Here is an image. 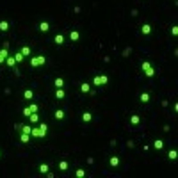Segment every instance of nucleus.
<instances>
[{
    "label": "nucleus",
    "mask_w": 178,
    "mask_h": 178,
    "mask_svg": "<svg viewBox=\"0 0 178 178\" xmlns=\"http://www.w3.org/2000/svg\"><path fill=\"white\" fill-rule=\"evenodd\" d=\"M23 98L25 100H32L34 98V91H32V89H25V91H23Z\"/></svg>",
    "instance_id": "18"
},
{
    "label": "nucleus",
    "mask_w": 178,
    "mask_h": 178,
    "mask_svg": "<svg viewBox=\"0 0 178 178\" xmlns=\"http://www.w3.org/2000/svg\"><path fill=\"white\" fill-rule=\"evenodd\" d=\"M7 30H9V21L0 20V32H7Z\"/></svg>",
    "instance_id": "12"
},
{
    "label": "nucleus",
    "mask_w": 178,
    "mask_h": 178,
    "mask_svg": "<svg viewBox=\"0 0 178 178\" xmlns=\"http://www.w3.org/2000/svg\"><path fill=\"white\" fill-rule=\"evenodd\" d=\"M14 59H16V64H18V62H23V59H25V55H23V54H21V52H16V54H14Z\"/></svg>",
    "instance_id": "27"
},
{
    "label": "nucleus",
    "mask_w": 178,
    "mask_h": 178,
    "mask_svg": "<svg viewBox=\"0 0 178 178\" xmlns=\"http://www.w3.org/2000/svg\"><path fill=\"white\" fill-rule=\"evenodd\" d=\"M80 91H82V93H89V91H91V85H89L87 82H82V84H80Z\"/></svg>",
    "instance_id": "23"
},
{
    "label": "nucleus",
    "mask_w": 178,
    "mask_h": 178,
    "mask_svg": "<svg viewBox=\"0 0 178 178\" xmlns=\"http://www.w3.org/2000/svg\"><path fill=\"white\" fill-rule=\"evenodd\" d=\"M44 62H47V57H44V55L30 57V66H32V68H37V66H44Z\"/></svg>",
    "instance_id": "2"
},
{
    "label": "nucleus",
    "mask_w": 178,
    "mask_h": 178,
    "mask_svg": "<svg viewBox=\"0 0 178 178\" xmlns=\"http://www.w3.org/2000/svg\"><path fill=\"white\" fill-rule=\"evenodd\" d=\"M0 159H2V151H0Z\"/></svg>",
    "instance_id": "35"
},
{
    "label": "nucleus",
    "mask_w": 178,
    "mask_h": 178,
    "mask_svg": "<svg viewBox=\"0 0 178 178\" xmlns=\"http://www.w3.org/2000/svg\"><path fill=\"white\" fill-rule=\"evenodd\" d=\"M109 164L112 166V167H118V166H119V157H116V155H112V157L109 159Z\"/></svg>",
    "instance_id": "16"
},
{
    "label": "nucleus",
    "mask_w": 178,
    "mask_h": 178,
    "mask_svg": "<svg viewBox=\"0 0 178 178\" xmlns=\"http://www.w3.org/2000/svg\"><path fill=\"white\" fill-rule=\"evenodd\" d=\"M54 41H55V44H64V36L62 34H55Z\"/></svg>",
    "instance_id": "24"
},
{
    "label": "nucleus",
    "mask_w": 178,
    "mask_h": 178,
    "mask_svg": "<svg viewBox=\"0 0 178 178\" xmlns=\"http://www.w3.org/2000/svg\"><path fill=\"white\" fill-rule=\"evenodd\" d=\"M162 146H164V141H160V139L153 141V148H155V150H162Z\"/></svg>",
    "instance_id": "28"
},
{
    "label": "nucleus",
    "mask_w": 178,
    "mask_h": 178,
    "mask_svg": "<svg viewBox=\"0 0 178 178\" xmlns=\"http://www.w3.org/2000/svg\"><path fill=\"white\" fill-rule=\"evenodd\" d=\"M68 169H70L68 160H61V162H59V171H68Z\"/></svg>",
    "instance_id": "17"
},
{
    "label": "nucleus",
    "mask_w": 178,
    "mask_h": 178,
    "mask_svg": "<svg viewBox=\"0 0 178 178\" xmlns=\"http://www.w3.org/2000/svg\"><path fill=\"white\" fill-rule=\"evenodd\" d=\"M141 32H143L144 36L151 34V25H150V23H143V25H141Z\"/></svg>",
    "instance_id": "13"
},
{
    "label": "nucleus",
    "mask_w": 178,
    "mask_h": 178,
    "mask_svg": "<svg viewBox=\"0 0 178 178\" xmlns=\"http://www.w3.org/2000/svg\"><path fill=\"white\" fill-rule=\"evenodd\" d=\"M144 75H146V77H155V70H153V68H150V70H146V71H144Z\"/></svg>",
    "instance_id": "31"
},
{
    "label": "nucleus",
    "mask_w": 178,
    "mask_h": 178,
    "mask_svg": "<svg viewBox=\"0 0 178 178\" xmlns=\"http://www.w3.org/2000/svg\"><path fill=\"white\" fill-rule=\"evenodd\" d=\"M54 85H55V87H64V78H62V77H55Z\"/></svg>",
    "instance_id": "21"
},
{
    "label": "nucleus",
    "mask_w": 178,
    "mask_h": 178,
    "mask_svg": "<svg viewBox=\"0 0 178 178\" xmlns=\"http://www.w3.org/2000/svg\"><path fill=\"white\" fill-rule=\"evenodd\" d=\"M9 57V52H7V48H0V64H2V62H6V59Z\"/></svg>",
    "instance_id": "5"
},
{
    "label": "nucleus",
    "mask_w": 178,
    "mask_h": 178,
    "mask_svg": "<svg viewBox=\"0 0 178 178\" xmlns=\"http://www.w3.org/2000/svg\"><path fill=\"white\" fill-rule=\"evenodd\" d=\"M139 100H141L143 103H148V102H150V93H146V91H144V93H141Z\"/></svg>",
    "instance_id": "25"
},
{
    "label": "nucleus",
    "mask_w": 178,
    "mask_h": 178,
    "mask_svg": "<svg viewBox=\"0 0 178 178\" xmlns=\"http://www.w3.org/2000/svg\"><path fill=\"white\" fill-rule=\"evenodd\" d=\"M91 119H93V114L89 112V110L82 112V121H84V123H91Z\"/></svg>",
    "instance_id": "9"
},
{
    "label": "nucleus",
    "mask_w": 178,
    "mask_h": 178,
    "mask_svg": "<svg viewBox=\"0 0 178 178\" xmlns=\"http://www.w3.org/2000/svg\"><path fill=\"white\" fill-rule=\"evenodd\" d=\"M64 96H66L64 89H62V87H55V98H57V100H62Z\"/></svg>",
    "instance_id": "14"
},
{
    "label": "nucleus",
    "mask_w": 178,
    "mask_h": 178,
    "mask_svg": "<svg viewBox=\"0 0 178 178\" xmlns=\"http://www.w3.org/2000/svg\"><path fill=\"white\" fill-rule=\"evenodd\" d=\"M21 54H23L25 57H30V54H32V50H30V47H21V50H20Z\"/></svg>",
    "instance_id": "26"
},
{
    "label": "nucleus",
    "mask_w": 178,
    "mask_h": 178,
    "mask_svg": "<svg viewBox=\"0 0 178 178\" xmlns=\"http://www.w3.org/2000/svg\"><path fill=\"white\" fill-rule=\"evenodd\" d=\"M29 121H30L32 125H36V123H39V116H37V112H32V114L29 116Z\"/></svg>",
    "instance_id": "22"
},
{
    "label": "nucleus",
    "mask_w": 178,
    "mask_h": 178,
    "mask_svg": "<svg viewBox=\"0 0 178 178\" xmlns=\"http://www.w3.org/2000/svg\"><path fill=\"white\" fill-rule=\"evenodd\" d=\"M68 37H70V41L75 43V41L80 39V32H78V30H70V36H68Z\"/></svg>",
    "instance_id": "7"
},
{
    "label": "nucleus",
    "mask_w": 178,
    "mask_h": 178,
    "mask_svg": "<svg viewBox=\"0 0 178 178\" xmlns=\"http://www.w3.org/2000/svg\"><path fill=\"white\" fill-rule=\"evenodd\" d=\"M20 143L29 144V143H30V134H23V132H21V134H20Z\"/></svg>",
    "instance_id": "6"
},
{
    "label": "nucleus",
    "mask_w": 178,
    "mask_h": 178,
    "mask_svg": "<svg viewBox=\"0 0 178 178\" xmlns=\"http://www.w3.org/2000/svg\"><path fill=\"white\" fill-rule=\"evenodd\" d=\"M6 64L9 66V68H14V64H16V59H14V55H9V57L6 59Z\"/></svg>",
    "instance_id": "19"
},
{
    "label": "nucleus",
    "mask_w": 178,
    "mask_h": 178,
    "mask_svg": "<svg viewBox=\"0 0 178 178\" xmlns=\"http://www.w3.org/2000/svg\"><path fill=\"white\" fill-rule=\"evenodd\" d=\"M171 36H178V27H176V25L171 27Z\"/></svg>",
    "instance_id": "34"
},
{
    "label": "nucleus",
    "mask_w": 178,
    "mask_h": 178,
    "mask_svg": "<svg viewBox=\"0 0 178 178\" xmlns=\"http://www.w3.org/2000/svg\"><path fill=\"white\" fill-rule=\"evenodd\" d=\"M37 169H39V173H43V174H47V173H48V171H50V166H48V164H47V162H41V164H39V167H37Z\"/></svg>",
    "instance_id": "11"
},
{
    "label": "nucleus",
    "mask_w": 178,
    "mask_h": 178,
    "mask_svg": "<svg viewBox=\"0 0 178 178\" xmlns=\"http://www.w3.org/2000/svg\"><path fill=\"white\" fill-rule=\"evenodd\" d=\"M37 29H39L41 32H48V30H50V23H48V21H41Z\"/></svg>",
    "instance_id": "15"
},
{
    "label": "nucleus",
    "mask_w": 178,
    "mask_h": 178,
    "mask_svg": "<svg viewBox=\"0 0 178 178\" xmlns=\"http://www.w3.org/2000/svg\"><path fill=\"white\" fill-rule=\"evenodd\" d=\"M75 176H77V178H84V176H85V171H84L82 167H78V169L75 171Z\"/></svg>",
    "instance_id": "30"
},
{
    "label": "nucleus",
    "mask_w": 178,
    "mask_h": 178,
    "mask_svg": "<svg viewBox=\"0 0 178 178\" xmlns=\"http://www.w3.org/2000/svg\"><path fill=\"white\" fill-rule=\"evenodd\" d=\"M29 109H30V112H37V110H39V107H37L36 103H30V105H29Z\"/></svg>",
    "instance_id": "32"
},
{
    "label": "nucleus",
    "mask_w": 178,
    "mask_h": 178,
    "mask_svg": "<svg viewBox=\"0 0 178 178\" xmlns=\"http://www.w3.org/2000/svg\"><path fill=\"white\" fill-rule=\"evenodd\" d=\"M21 114H23V116H27V118H29V116H30L32 112H30V109H29V107H25L23 110H21Z\"/></svg>",
    "instance_id": "33"
},
{
    "label": "nucleus",
    "mask_w": 178,
    "mask_h": 178,
    "mask_svg": "<svg viewBox=\"0 0 178 178\" xmlns=\"http://www.w3.org/2000/svg\"><path fill=\"white\" fill-rule=\"evenodd\" d=\"M47 132H48V125H47V123H41L37 128H32V130H30V137L41 139V137L47 136Z\"/></svg>",
    "instance_id": "1"
},
{
    "label": "nucleus",
    "mask_w": 178,
    "mask_h": 178,
    "mask_svg": "<svg viewBox=\"0 0 178 178\" xmlns=\"http://www.w3.org/2000/svg\"><path fill=\"white\" fill-rule=\"evenodd\" d=\"M130 123H132L134 126H137V125L141 123V116H139V114H132V116H130Z\"/></svg>",
    "instance_id": "10"
},
{
    "label": "nucleus",
    "mask_w": 178,
    "mask_h": 178,
    "mask_svg": "<svg viewBox=\"0 0 178 178\" xmlns=\"http://www.w3.org/2000/svg\"><path fill=\"white\" fill-rule=\"evenodd\" d=\"M16 128H18L20 132H23V134H30V130H32L30 125H16Z\"/></svg>",
    "instance_id": "8"
},
{
    "label": "nucleus",
    "mask_w": 178,
    "mask_h": 178,
    "mask_svg": "<svg viewBox=\"0 0 178 178\" xmlns=\"http://www.w3.org/2000/svg\"><path fill=\"white\" fill-rule=\"evenodd\" d=\"M54 118H55L57 121H62V119L66 118V112H64V110H62V109H57V110H55V112H54Z\"/></svg>",
    "instance_id": "4"
},
{
    "label": "nucleus",
    "mask_w": 178,
    "mask_h": 178,
    "mask_svg": "<svg viewBox=\"0 0 178 178\" xmlns=\"http://www.w3.org/2000/svg\"><path fill=\"white\" fill-rule=\"evenodd\" d=\"M167 159H169V160H176V159H178V151H176V150H169Z\"/></svg>",
    "instance_id": "20"
},
{
    "label": "nucleus",
    "mask_w": 178,
    "mask_h": 178,
    "mask_svg": "<svg viewBox=\"0 0 178 178\" xmlns=\"http://www.w3.org/2000/svg\"><path fill=\"white\" fill-rule=\"evenodd\" d=\"M150 68H151V64H150L148 61H143V62H141V70H143V71H146V70H150Z\"/></svg>",
    "instance_id": "29"
},
{
    "label": "nucleus",
    "mask_w": 178,
    "mask_h": 178,
    "mask_svg": "<svg viewBox=\"0 0 178 178\" xmlns=\"http://www.w3.org/2000/svg\"><path fill=\"white\" fill-rule=\"evenodd\" d=\"M93 84L98 85V87H100V85H105V84H109V77H107V75H96V77L93 78Z\"/></svg>",
    "instance_id": "3"
}]
</instances>
